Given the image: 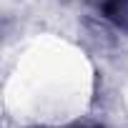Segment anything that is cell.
<instances>
[{
    "instance_id": "6da1fadb",
    "label": "cell",
    "mask_w": 128,
    "mask_h": 128,
    "mask_svg": "<svg viewBox=\"0 0 128 128\" xmlns=\"http://www.w3.org/2000/svg\"><path fill=\"white\" fill-rule=\"evenodd\" d=\"M108 15L113 20L128 25V0H110L108 3Z\"/></svg>"
}]
</instances>
